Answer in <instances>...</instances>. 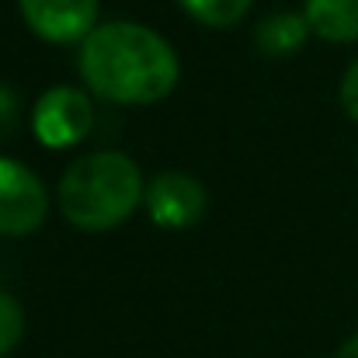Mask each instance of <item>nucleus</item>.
<instances>
[{"label":"nucleus","instance_id":"obj_8","mask_svg":"<svg viewBox=\"0 0 358 358\" xmlns=\"http://www.w3.org/2000/svg\"><path fill=\"white\" fill-rule=\"evenodd\" d=\"M306 31H310L306 14L278 10V14H268V17L257 24L254 42H257V49H261V52H268V56H285V52H292V49H299V45H303Z\"/></svg>","mask_w":358,"mask_h":358},{"label":"nucleus","instance_id":"obj_12","mask_svg":"<svg viewBox=\"0 0 358 358\" xmlns=\"http://www.w3.org/2000/svg\"><path fill=\"white\" fill-rule=\"evenodd\" d=\"M14 119H17V94L10 87H0V139L14 129Z\"/></svg>","mask_w":358,"mask_h":358},{"label":"nucleus","instance_id":"obj_3","mask_svg":"<svg viewBox=\"0 0 358 358\" xmlns=\"http://www.w3.org/2000/svg\"><path fill=\"white\" fill-rule=\"evenodd\" d=\"M49 209L42 181L17 160L0 157V234L24 237L42 227Z\"/></svg>","mask_w":358,"mask_h":358},{"label":"nucleus","instance_id":"obj_11","mask_svg":"<svg viewBox=\"0 0 358 358\" xmlns=\"http://www.w3.org/2000/svg\"><path fill=\"white\" fill-rule=\"evenodd\" d=\"M341 105H345V112L358 122V59L348 66V73H345V80H341Z\"/></svg>","mask_w":358,"mask_h":358},{"label":"nucleus","instance_id":"obj_5","mask_svg":"<svg viewBox=\"0 0 358 358\" xmlns=\"http://www.w3.org/2000/svg\"><path fill=\"white\" fill-rule=\"evenodd\" d=\"M206 199L209 195H206L202 181L185 171H160L146 185V209H150L153 223L167 227V230H185L195 220H202Z\"/></svg>","mask_w":358,"mask_h":358},{"label":"nucleus","instance_id":"obj_13","mask_svg":"<svg viewBox=\"0 0 358 358\" xmlns=\"http://www.w3.org/2000/svg\"><path fill=\"white\" fill-rule=\"evenodd\" d=\"M334 358H358V334H352V338L338 348V355Z\"/></svg>","mask_w":358,"mask_h":358},{"label":"nucleus","instance_id":"obj_2","mask_svg":"<svg viewBox=\"0 0 358 358\" xmlns=\"http://www.w3.org/2000/svg\"><path fill=\"white\" fill-rule=\"evenodd\" d=\"M143 202V174L139 167L115 150H98L73 160L59 181L63 216L87 234H101L119 227Z\"/></svg>","mask_w":358,"mask_h":358},{"label":"nucleus","instance_id":"obj_6","mask_svg":"<svg viewBox=\"0 0 358 358\" xmlns=\"http://www.w3.org/2000/svg\"><path fill=\"white\" fill-rule=\"evenodd\" d=\"M28 28L45 42H84L94 31L98 0H17Z\"/></svg>","mask_w":358,"mask_h":358},{"label":"nucleus","instance_id":"obj_4","mask_svg":"<svg viewBox=\"0 0 358 358\" xmlns=\"http://www.w3.org/2000/svg\"><path fill=\"white\" fill-rule=\"evenodd\" d=\"M91 98L73 87H49L35 105V136L52 150L80 143L91 132Z\"/></svg>","mask_w":358,"mask_h":358},{"label":"nucleus","instance_id":"obj_1","mask_svg":"<svg viewBox=\"0 0 358 358\" xmlns=\"http://www.w3.org/2000/svg\"><path fill=\"white\" fill-rule=\"evenodd\" d=\"M84 84L115 105H153L178 84V56L153 31L136 21L94 28L80 45Z\"/></svg>","mask_w":358,"mask_h":358},{"label":"nucleus","instance_id":"obj_7","mask_svg":"<svg viewBox=\"0 0 358 358\" xmlns=\"http://www.w3.org/2000/svg\"><path fill=\"white\" fill-rule=\"evenodd\" d=\"M306 21L327 42H355L358 0H306Z\"/></svg>","mask_w":358,"mask_h":358},{"label":"nucleus","instance_id":"obj_10","mask_svg":"<svg viewBox=\"0 0 358 358\" xmlns=\"http://www.w3.org/2000/svg\"><path fill=\"white\" fill-rule=\"evenodd\" d=\"M21 331H24V313H21V303L7 292H0V358L7 355L17 341H21Z\"/></svg>","mask_w":358,"mask_h":358},{"label":"nucleus","instance_id":"obj_9","mask_svg":"<svg viewBox=\"0 0 358 358\" xmlns=\"http://www.w3.org/2000/svg\"><path fill=\"white\" fill-rule=\"evenodd\" d=\"M178 3H181L195 21L213 24V28H223V24L240 21L254 0H178Z\"/></svg>","mask_w":358,"mask_h":358}]
</instances>
